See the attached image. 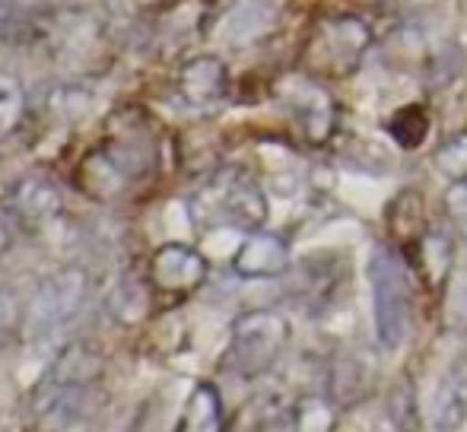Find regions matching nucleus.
Returning a JSON list of instances; mask_svg holds the SVG:
<instances>
[{
  "instance_id": "nucleus-1",
  "label": "nucleus",
  "mask_w": 467,
  "mask_h": 432,
  "mask_svg": "<svg viewBox=\"0 0 467 432\" xmlns=\"http://www.w3.org/2000/svg\"><path fill=\"white\" fill-rule=\"evenodd\" d=\"M372 286V327L385 353H394L410 331V271L394 242H381L369 258Z\"/></svg>"
},
{
  "instance_id": "nucleus-2",
  "label": "nucleus",
  "mask_w": 467,
  "mask_h": 432,
  "mask_svg": "<svg viewBox=\"0 0 467 432\" xmlns=\"http://www.w3.org/2000/svg\"><path fill=\"white\" fill-rule=\"evenodd\" d=\"M372 45V29L363 16L353 13H334L318 19L306 48V67L321 80H344L357 74L363 55Z\"/></svg>"
},
{
  "instance_id": "nucleus-3",
  "label": "nucleus",
  "mask_w": 467,
  "mask_h": 432,
  "mask_svg": "<svg viewBox=\"0 0 467 432\" xmlns=\"http://www.w3.org/2000/svg\"><path fill=\"white\" fill-rule=\"evenodd\" d=\"M289 324L277 312H252L242 315L233 327V340H229L226 363L233 372L252 378L267 372L286 346Z\"/></svg>"
},
{
  "instance_id": "nucleus-4",
  "label": "nucleus",
  "mask_w": 467,
  "mask_h": 432,
  "mask_svg": "<svg viewBox=\"0 0 467 432\" xmlns=\"http://www.w3.org/2000/svg\"><path fill=\"white\" fill-rule=\"evenodd\" d=\"M194 216L207 220L210 226H239V229H258L267 220V201L265 191L254 185L248 175L235 172L226 179L213 181L201 201L194 204Z\"/></svg>"
},
{
  "instance_id": "nucleus-5",
  "label": "nucleus",
  "mask_w": 467,
  "mask_h": 432,
  "mask_svg": "<svg viewBox=\"0 0 467 432\" xmlns=\"http://www.w3.org/2000/svg\"><path fill=\"white\" fill-rule=\"evenodd\" d=\"M207 277V261L188 245H162L150 261V280L162 293H191Z\"/></svg>"
},
{
  "instance_id": "nucleus-6",
  "label": "nucleus",
  "mask_w": 467,
  "mask_h": 432,
  "mask_svg": "<svg viewBox=\"0 0 467 432\" xmlns=\"http://www.w3.org/2000/svg\"><path fill=\"white\" fill-rule=\"evenodd\" d=\"M83 299V273L67 271L38 290L36 303L29 305V331H48L70 315Z\"/></svg>"
},
{
  "instance_id": "nucleus-7",
  "label": "nucleus",
  "mask_w": 467,
  "mask_h": 432,
  "mask_svg": "<svg viewBox=\"0 0 467 432\" xmlns=\"http://www.w3.org/2000/svg\"><path fill=\"white\" fill-rule=\"evenodd\" d=\"M289 267V248L274 232H252L233 258V271L245 280H271Z\"/></svg>"
},
{
  "instance_id": "nucleus-8",
  "label": "nucleus",
  "mask_w": 467,
  "mask_h": 432,
  "mask_svg": "<svg viewBox=\"0 0 467 432\" xmlns=\"http://www.w3.org/2000/svg\"><path fill=\"white\" fill-rule=\"evenodd\" d=\"M407 264L417 271V277L423 280V286L430 290H439V286L449 280L451 264H455V245L445 232H436V229H426L420 235V242H413L404 252Z\"/></svg>"
},
{
  "instance_id": "nucleus-9",
  "label": "nucleus",
  "mask_w": 467,
  "mask_h": 432,
  "mask_svg": "<svg viewBox=\"0 0 467 432\" xmlns=\"http://www.w3.org/2000/svg\"><path fill=\"white\" fill-rule=\"evenodd\" d=\"M179 87L191 106L207 108V106H216V102L226 96L229 74H226V67H223V61H216V57H194V61H188L185 67H182Z\"/></svg>"
},
{
  "instance_id": "nucleus-10",
  "label": "nucleus",
  "mask_w": 467,
  "mask_h": 432,
  "mask_svg": "<svg viewBox=\"0 0 467 432\" xmlns=\"http://www.w3.org/2000/svg\"><path fill=\"white\" fill-rule=\"evenodd\" d=\"M289 106L296 108V118L306 128V137L312 143H325L337 121V108H334L331 96L315 83H299L289 89Z\"/></svg>"
},
{
  "instance_id": "nucleus-11",
  "label": "nucleus",
  "mask_w": 467,
  "mask_h": 432,
  "mask_svg": "<svg viewBox=\"0 0 467 432\" xmlns=\"http://www.w3.org/2000/svg\"><path fill=\"white\" fill-rule=\"evenodd\" d=\"M385 222H388V232H391V242L407 252L413 242H420V235L426 232V207L423 198L417 191H400L398 198L388 204L385 211Z\"/></svg>"
},
{
  "instance_id": "nucleus-12",
  "label": "nucleus",
  "mask_w": 467,
  "mask_h": 432,
  "mask_svg": "<svg viewBox=\"0 0 467 432\" xmlns=\"http://www.w3.org/2000/svg\"><path fill=\"white\" fill-rule=\"evenodd\" d=\"M375 382V369L369 359H363L359 353H350L340 363H334L331 372V401L337 407H350V404L363 401L369 395Z\"/></svg>"
},
{
  "instance_id": "nucleus-13",
  "label": "nucleus",
  "mask_w": 467,
  "mask_h": 432,
  "mask_svg": "<svg viewBox=\"0 0 467 432\" xmlns=\"http://www.w3.org/2000/svg\"><path fill=\"white\" fill-rule=\"evenodd\" d=\"M436 427L439 429H462L467 420V382L462 372H445L436 385Z\"/></svg>"
},
{
  "instance_id": "nucleus-14",
  "label": "nucleus",
  "mask_w": 467,
  "mask_h": 432,
  "mask_svg": "<svg viewBox=\"0 0 467 432\" xmlns=\"http://www.w3.org/2000/svg\"><path fill=\"white\" fill-rule=\"evenodd\" d=\"M182 429L188 432H216L223 429V401L216 395L213 385H197L188 397L185 417H182Z\"/></svg>"
},
{
  "instance_id": "nucleus-15",
  "label": "nucleus",
  "mask_w": 467,
  "mask_h": 432,
  "mask_svg": "<svg viewBox=\"0 0 467 432\" xmlns=\"http://www.w3.org/2000/svg\"><path fill=\"white\" fill-rule=\"evenodd\" d=\"M385 130L400 149H420L432 130V121L423 106H400L385 121Z\"/></svg>"
},
{
  "instance_id": "nucleus-16",
  "label": "nucleus",
  "mask_w": 467,
  "mask_h": 432,
  "mask_svg": "<svg viewBox=\"0 0 467 432\" xmlns=\"http://www.w3.org/2000/svg\"><path fill=\"white\" fill-rule=\"evenodd\" d=\"M385 414L394 429L417 427V385H413V378L407 375V372L394 378L391 391H388V401H385Z\"/></svg>"
},
{
  "instance_id": "nucleus-17",
  "label": "nucleus",
  "mask_w": 467,
  "mask_h": 432,
  "mask_svg": "<svg viewBox=\"0 0 467 432\" xmlns=\"http://www.w3.org/2000/svg\"><path fill=\"white\" fill-rule=\"evenodd\" d=\"M432 166L445 179L467 181V134H455L439 143L436 153H432Z\"/></svg>"
},
{
  "instance_id": "nucleus-18",
  "label": "nucleus",
  "mask_w": 467,
  "mask_h": 432,
  "mask_svg": "<svg viewBox=\"0 0 467 432\" xmlns=\"http://www.w3.org/2000/svg\"><path fill=\"white\" fill-rule=\"evenodd\" d=\"M16 204L26 216L42 220V216H48L51 211H57V194L51 191V185H45V181H26L16 191Z\"/></svg>"
},
{
  "instance_id": "nucleus-19",
  "label": "nucleus",
  "mask_w": 467,
  "mask_h": 432,
  "mask_svg": "<svg viewBox=\"0 0 467 432\" xmlns=\"http://www.w3.org/2000/svg\"><path fill=\"white\" fill-rule=\"evenodd\" d=\"M19 118H23V96L13 93V89H4L0 93V140L16 130Z\"/></svg>"
},
{
  "instance_id": "nucleus-20",
  "label": "nucleus",
  "mask_w": 467,
  "mask_h": 432,
  "mask_svg": "<svg viewBox=\"0 0 467 432\" xmlns=\"http://www.w3.org/2000/svg\"><path fill=\"white\" fill-rule=\"evenodd\" d=\"M445 211H449L451 222L462 229L467 239V181H455V188H449V194H445Z\"/></svg>"
}]
</instances>
